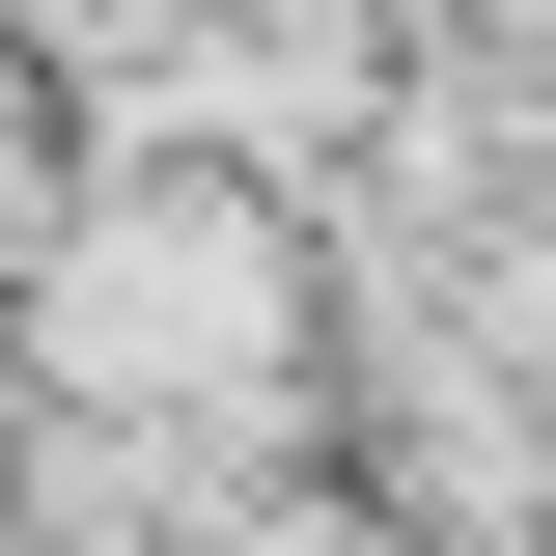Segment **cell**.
I'll return each instance as SVG.
<instances>
[{"instance_id": "6da1fadb", "label": "cell", "mask_w": 556, "mask_h": 556, "mask_svg": "<svg viewBox=\"0 0 556 556\" xmlns=\"http://www.w3.org/2000/svg\"><path fill=\"white\" fill-rule=\"evenodd\" d=\"M28 362L112 417H278V362H306V278H278L251 195H56V251H28Z\"/></svg>"}]
</instances>
